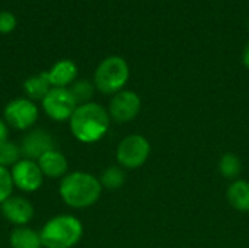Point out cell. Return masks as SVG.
Here are the masks:
<instances>
[{
  "label": "cell",
  "mask_w": 249,
  "mask_h": 248,
  "mask_svg": "<svg viewBox=\"0 0 249 248\" xmlns=\"http://www.w3.org/2000/svg\"><path fill=\"white\" fill-rule=\"evenodd\" d=\"M109 124L111 117L108 110L93 101L77 105L69 120L73 137L86 145L99 142L108 133Z\"/></svg>",
  "instance_id": "cell-1"
},
{
  "label": "cell",
  "mask_w": 249,
  "mask_h": 248,
  "mask_svg": "<svg viewBox=\"0 0 249 248\" xmlns=\"http://www.w3.org/2000/svg\"><path fill=\"white\" fill-rule=\"evenodd\" d=\"M102 184L99 178L86 171H73L61 178L58 193L61 200L73 209H86L93 206L101 194Z\"/></svg>",
  "instance_id": "cell-2"
},
{
  "label": "cell",
  "mask_w": 249,
  "mask_h": 248,
  "mask_svg": "<svg viewBox=\"0 0 249 248\" xmlns=\"http://www.w3.org/2000/svg\"><path fill=\"white\" fill-rule=\"evenodd\" d=\"M44 248H73L83 237V224L73 215H57L39 231Z\"/></svg>",
  "instance_id": "cell-3"
},
{
  "label": "cell",
  "mask_w": 249,
  "mask_h": 248,
  "mask_svg": "<svg viewBox=\"0 0 249 248\" xmlns=\"http://www.w3.org/2000/svg\"><path fill=\"white\" fill-rule=\"evenodd\" d=\"M130 77L127 61L120 56H109L104 58L93 75L95 88L104 95H115L124 89Z\"/></svg>",
  "instance_id": "cell-4"
},
{
  "label": "cell",
  "mask_w": 249,
  "mask_h": 248,
  "mask_svg": "<svg viewBox=\"0 0 249 248\" xmlns=\"http://www.w3.org/2000/svg\"><path fill=\"white\" fill-rule=\"evenodd\" d=\"M152 152L150 142L142 134H128L117 146L115 158L121 168L137 170L142 168Z\"/></svg>",
  "instance_id": "cell-5"
},
{
  "label": "cell",
  "mask_w": 249,
  "mask_h": 248,
  "mask_svg": "<svg viewBox=\"0 0 249 248\" xmlns=\"http://www.w3.org/2000/svg\"><path fill=\"white\" fill-rule=\"evenodd\" d=\"M39 117V110L29 98H16L6 104L3 120L13 130H31Z\"/></svg>",
  "instance_id": "cell-6"
},
{
  "label": "cell",
  "mask_w": 249,
  "mask_h": 248,
  "mask_svg": "<svg viewBox=\"0 0 249 248\" xmlns=\"http://www.w3.org/2000/svg\"><path fill=\"white\" fill-rule=\"evenodd\" d=\"M41 107L48 118L53 121H69L77 108V102L70 94L69 88H51V91L41 101Z\"/></svg>",
  "instance_id": "cell-7"
},
{
  "label": "cell",
  "mask_w": 249,
  "mask_h": 248,
  "mask_svg": "<svg viewBox=\"0 0 249 248\" xmlns=\"http://www.w3.org/2000/svg\"><path fill=\"white\" fill-rule=\"evenodd\" d=\"M12 180L15 189L22 193H34L38 191L44 183V174L36 161L22 158L18 164L10 168Z\"/></svg>",
  "instance_id": "cell-8"
},
{
  "label": "cell",
  "mask_w": 249,
  "mask_h": 248,
  "mask_svg": "<svg viewBox=\"0 0 249 248\" xmlns=\"http://www.w3.org/2000/svg\"><path fill=\"white\" fill-rule=\"evenodd\" d=\"M142 110V99L134 91L123 89L118 94L112 95L108 107L111 120L117 123H130L137 118Z\"/></svg>",
  "instance_id": "cell-9"
},
{
  "label": "cell",
  "mask_w": 249,
  "mask_h": 248,
  "mask_svg": "<svg viewBox=\"0 0 249 248\" xmlns=\"http://www.w3.org/2000/svg\"><path fill=\"white\" fill-rule=\"evenodd\" d=\"M3 218L15 227H28L35 216L34 205L22 196H10L0 205Z\"/></svg>",
  "instance_id": "cell-10"
},
{
  "label": "cell",
  "mask_w": 249,
  "mask_h": 248,
  "mask_svg": "<svg viewBox=\"0 0 249 248\" xmlns=\"http://www.w3.org/2000/svg\"><path fill=\"white\" fill-rule=\"evenodd\" d=\"M19 146L22 151V156L32 161H38L44 153L55 149L53 136L42 129H31L23 136Z\"/></svg>",
  "instance_id": "cell-11"
},
{
  "label": "cell",
  "mask_w": 249,
  "mask_h": 248,
  "mask_svg": "<svg viewBox=\"0 0 249 248\" xmlns=\"http://www.w3.org/2000/svg\"><path fill=\"white\" fill-rule=\"evenodd\" d=\"M36 162L45 178L61 180L63 177L69 174V161L64 156V153L57 149L48 151Z\"/></svg>",
  "instance_id": "cell-12"
},
{
  "label": "cell",
  "mask_w": 249,
  "mask_h": 248,
  "mask_svg": "<svg viewBox=\"0 0 249 248\" xmlns=\"http://www.w3.org/2000/svg\"><path fill=\"white\" fill-rule=\"evenodd\" d=\"M53 88H70L77 80V66L73 60H60L47 70Z\"/></svg>",
  "instance_id": "cell-13"
},
{
  "label": "cell",
  "mask_w": 249,
  "mask_h": 248,
  "mask_svg": "<svg viewBox=\"0 0 249 248\" xmlns=\"http://www.w3.org/2000/svg\"><path fill=\"white\" fill-rule=\"evenodd\" d=\"M226 199L229 205L242 213L249 212V181L247 180H235L226 190Z\"/></svg>",
  "instance_id": "cell-14"
},
{
  "label": "cell",
  "mask_w": 249,
  "mask_h": 248,
  "mask_svg": "<svg viewBox=\"0 0 249 248\" xmlns=\"http://www.w3.org/2000/svg\"><path fill=\"white\" fill-rule=\"evenodd\" d=\"M10 248H42L41 234L29 227H15L9 235Z\"/></svg>",
  "instance_id": "cell-15"
},
{
  "label": "cell",
  "mask_w": 249,
  "mask_h": 248,
  "mask_svg": "<svg viewBox=\"0 0 249 248\" xmlns=\"http://www.w3.org/2000/svg\"><path fill=\"white\" fill-rule=\"evenodd\" d=\"M51 83L48 80L47 72L36 73L31 77H28L23 83V91L26 94V98L31 101H42L45 95L51 91Z\"/></svg>",
  "instance_id": "cell-16"
},
{
  "label": "cell",
  "mask_w": 249,
  "mask_h": 248,
  "mask_svg": "<svg viewBox=\"0 0 249 248\" xmlns=\"http://www.w3.org/2000/svg\"><path fill=\"white\" fill-rule=\"evenodd\" d=\"M219 172L223 178L229 180V181H235L239 178L241 172H242V162L239 159V156H236L232 152H228L225 155H222V158L219 159Z\"/></svg>",
  "instance_id": "cell-17"
},
{
  "label": "cell",
  "mask_w": 249,
  "mask_h": 248,
  "mask_svg": "<svg viewBox=\"0 0 249 248\" xmlns=\"http://www.w3.org/2000/svg\"><path fill=\"white\" fill-rule=\"evenodd\" d=\"M99 181L102 184V189L107 190H118L125 183V171L120 165H111L99 177Z\"/></svg>",
  "instance_id": "cell-18"
},
{
  "label": "cell",
  "mask_w": 249,
  "mask_h": 248,
  "mask_svg": "<svg viewBox=\"0 0 249 248\" xmlns=\"http://www.w3.org/2000/svg\"><path fill=\"white\" fill-rule=\"evenodd\" d=\"M95 85L88 80V79H77L70 88V94L73 95L74 101L77 102V105H82V104H88V102H92V98H93V94H95Z\"/></svg>",
  "instance_id": "cell-19"
},
{
  "label": "cell",
  "mask_w": 249,
  "mask_h": 248,
  "mask_svg": "<svg viewBox=\"0 0 249 248\" xmlns=\"http://www.w3.org/2000/svg\"><path fill=\"white\" fill-rule=\"evenodd\" d=\"M22 151L20 146L12 140L0 145V165L4 168H12L15 164H18L22 159Z\"/></svg>",
  "instance_id": "cell-20"
},
{
  "label": "cell",
  "mask_w": 249,
  "mask_h": 248,
  "mask_svg": "<svg viewBox=\"0 0 249 248\" xmlns=\"http://www.w3.org/2000/svg\"><path fill=\"white\" fill-rule=\"evenodd\" d=\"M13 180L9 168H4L0 165V205L6 202L10 196H13Z\"/></svg>",
  "instance_id": "cell-21"
},
{
  "label": "cell",
  "mask_w": 249,
  "mask_h": 248,
  "mask_svg": "<svg viewBox=\"0 0 249 248\" xmlns=\"http://www.w3.org/2000/svg\"><path fill=\"white\" fill-rule=\"evenodd\" d=\"M15 28H16L15 15L7 10L0 12V34H10Z\"/></svg>",
  "instance_id": "cell-22"
},
{
  "label": "cell",
  "mask_w": 249,
  "mask_h": 248,
  "mask_svg": "<svg viewBox=\"0 0 249 248\" xmlns=\"http://www.w3.org/2000/svg\"><path fill=\"white\" fill-rule=\"evenodd\" d=\"M9 133H10V127L3 118H0V145L9 142Z\"/></svg>",
  "instance_id": "cell-23"
},
{
  "label": "cell",
  "mask_w": 249,
  "mask_h": 248,
  "mask_svg": "<svg viewBox=\"0 0 249 248\" xmlns=\"http://www.w3.org/2000/svg\"><path fill=\"white\" fill-rule=\"evenodd\" d=\"M242 61H244V64H245V67L249 69V42L245 45V48H244V54H242Z\"/></svg>",
  "instance_id": "cell-24"
}]
</instances>
